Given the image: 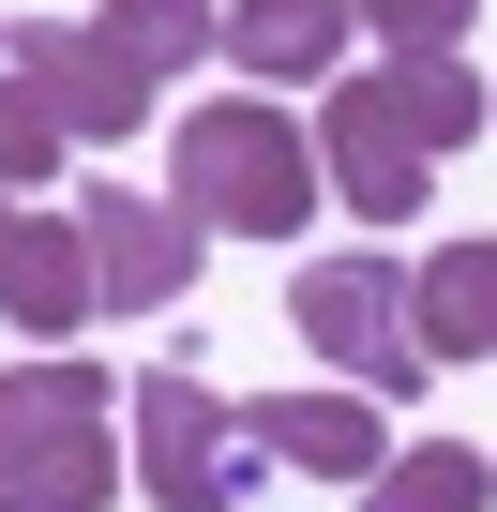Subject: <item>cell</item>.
Masks as SVG:
<instances>
[{
    "instance_id": "obj_13",
    "label": "cell",
    "mask_w": 497,
    "mask_h": 512,
    "mask_svg": "<svg viewBox=\"0 0 497 512\" xmlns=\"http://www.w3.org/2000/svg\"><path fill=\"white\" fill-rule=\"evenodd\" d=\"M407 302H422V347L437 362H497V241H437L407 272Z\"/></svg>"
},
{
    "instance_id": "obj_9",
    "label": "cell",
    "mask_w": 497,
    "mask_h": 512,
    "mask_svg": "<svg viewBox=\"0 0 497 512\" xmlns=\"http://www.w3.org/2000/svg\"><path fill=\"white\" fill-rule=\"evenodd\" d=\"M362 91H377V121H392V136H422V151H467V136L497 121V91L467 76V46H377V76H362Z\"/></svg>"
},
{
    "instance_id": "obj_6",
    "label": "cell",
    "mask_w": 497,
    "mask_h": 512,
    "mask_svg": "<svg viewBox=\"0 0 497 512\" xmlns=\"http://www.w3.org/2000/svg\"><path fill=\"white\" fill-rule=\"evenodd\" d=\"M317 181H332L362 226H422V196H437V151H422V136H392L362 76H332V106H317Z\"/></svg>"
},
{
    "instance_id": "obj_16",
    "label": "cell",
    "mask_w": 497,
    "mask_h": 512,
    "mask_svg": "<svg viewBox=\"0 0 497 512\" xmlns=\"http://www.w3.org/2000/svg\"><path fill=\"white\" fill-rule=\"evenodd\" d=\"M0 181H16V196H46V181H61V106H46L16 61H0Z\"/></svg>"
},
{
    "instance_id": "obj_7",
    "label": "cell",
    "mask_w": 497,
    "mask_h": 512,
    "mask_svg": "<svg viewBox=\"0 0 497 512\" xmlns=\"http://www.w3.org/2000/svg\"><path fill=\"white\" fill-rule=\"evenodd\" d=\"M347 31H362V0H226L241 91H332L347 76Z\"/></svg>"
},
{
    "instance_id": "obj_18",
    "label": "cell",
    "mask_w": 497,
    "mask_h": 512,
    "mask_svg": "<svg viewBox=\"0 0 497 512\" xmlns=\"http://www.w3.org/2000/svg\"><path fill=\"white\" fill-rule=\"evenodd\" d=\"M0 61H16V31H0Z\"/></svg>"
},
{
    "instance_id": "obj_4",
    "label": "cell",
    "mask_w": 497,
    "mask_h": 512,
    "mask_svg": "<svg viewBox=\"0 0 497 512\" xmlns=\"http://www.w3.org/2000/svg\"><path fill=\"white\" fill-rule=\"evenodd\" d=\"M76 226H91V287H106V317H166V302L196 287V256H211V226H196L181 196H136V181H91Z\"/></svg>"
},
{
    "instance_id": "obj_14",
    "label": "cell",
    "mask_w": 497,
    "mask_h": 512,
    "mask_svg": "<svg viewBox=\"0 0 497 512\" xmlns=\"http://www.w3.org/2000/svg\"><path fill=\"white\" fill-rule=\"evenodd\" d=\"M106 497H121V422H76L31 467H0V512H106Z\"/></svg>"
},
{
    "instance_id": "obj_12",
    "label": "cell",
    "mask_w": 497,
    "mask_h": 512,
    "mask_svg": "<svg viewBox=\"0 0 497 512\" xmlns=\"http://www.w3.org/2000/svg\"><path fill=\"white\" fill-rule=\"evenodd\" d=\"M76 422H121V377L106 362H16V377H0V467H31L46 437H76Z\"/></svg>"
},
{
    "instance_id": "obj_15",
    "label": "cell",
    "mask_w": 497,
    "mask_h": 512,
    "mask_svg": "<svg viewBox=\"0 0 497 512\" xmlns=\"http://www.w3.org/2000/svg\"><path fill=\"white\" fill-rule=\"evenodd\" d=\"M362 497H377V512H482V497H497V452H467V437H422V452H392Z\"/></svg>"
},
{
    "instance_id": "obj_10",
    "label": "cell",
    "mask_w": 497,
    "mask_h": 512,
    "mask_svg": "<svg viewBox=\"0 0 497 512\" xmlns=\"http://www.w3.org/2000/svg\"><path fill=\"white\" fill-rule=\"evenodd\" d=\"M16 76L61 106V136H136V106H151V91H136L91 31H46V16H16Z\"/></svg>"
},
{
    "instance_id": "obj_2",
    "label": "cell",
    "mask_w": 497,
    "mask_h": 512,
    "mask_svg": "<svg viewBox=\"0 0 497 512\" xmlns=\"http://www.w3.org/2000/svg\"><path fill=\"white\" fill-rule=\"evenodd\" d=\"M287 317H302V347H317L332 377H362L377 407H407V392L437 377V347H422V302H407V272H392V256H302Z\"/></svg>"
},
{
    "instance_id": "obj_17",
    "label": "cell",
    "mask_w": 497,
    "mask_h": 512,
    "mask_svg": "<svg viewBox=\"0 0 497 512\" xmlns=\"http://www.w3.org/2000/svg\"><path fill=\"white\" fill-rule=\"evenodd\" d=\"M362 16H377V46H467L482 0H362Z\"/></svg>"
},
{
    "instance_id": "obj_3",
    "label": "cell",
    "mask_w": 497,
    "mask_h": 512,
    "mask_svg": "<svg viewBox=\"0 0 497 512\" xmlns=\"http://www.w3.org/2000/svg\"><path fill=\"white\" fill-rule=\"evenodd\" d=\"M136 482H151L166 512H226L241 482H257V437H241V407H226L211 377L151 362V377H136Z\"/></svg>"
},
{
    "instance_id": "obj_11",
    "label": "cell",
    "mask_w": 497,
    "mask_h": 512,
    "mask_svg": "<svg viewBox=\"0 0 497 512\" xmlns=\"http://www.w3.org/2000/svg\"><path fill=\"white\" fill-rule=\"evenodd\" d=\"M91 46H106L136 91H181V76L226 46V0H106V16H91Z\"/></svg>"
},
{
    "instance_id": "obj_1",
    "label": "cell",
    "mask_w": 497,
    "mask_h": 512,
    "mask_svg": "<svg viewBox=\"0 0 497 512\" xmlns=\"http://www.w3.org/2000/svg\"><path fill=\"white\" fill-rule=\"evenodd\" d=\"M166 196L211 226V241H287V226H317V136L287 121V106H181V136H166Z\"/></svg>"
},
{
    "instance_id": "obj_5",
    "label": "cell",
    "mask_w": 497,
    "mask_h": 512,
    "mask_svg": "<svg viewBox=\"0 0 497 512\" xmlns=\"http://www.w3.org/2000/svg\"><path fill=\"white\" fill-rule=\"evenodd\" d=\"M91 302H106V287H91V226L0 181V317H16L31 347H61V332H76Z\"/></svg>"
},
{
    "instance_id": "obj_8",
    "label": "cell",
    "mask_w": 497,
    "mask_h": 512,
    "mask_svg": "<svg viewBox=\"0 0 497 512\" xmlns=\"http://www.w3.org/2000/svg\"><path fill=\"white\" fill-rule=\"evenodd\" d=\"M241 437H257L272 467H317V482H377V467H392L362 392H257V407H241Z\"/></svg>"
}]
</instances>
